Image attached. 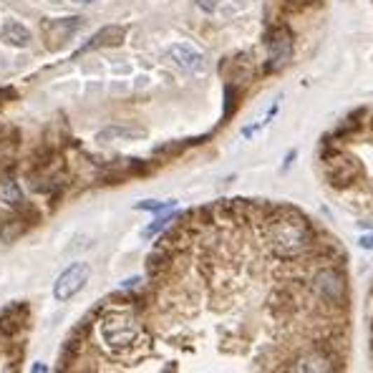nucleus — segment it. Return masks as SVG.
<instances>
[{
	"instance_id": "1",
	"label": "nucleus",
	"mask_w": 373,
	"mask_h": 373,
	"mask_svg": "<svg viewBox=\"0 0 373 373\" xmlns=\"http://www.w3.org/2000/svg\"><path fill=\"white\" fill-rule=\"evenodd\" d=\"M265 240L278 258H297L316 245V234L303 215L295 209L280 207L265 222Z\"/></svg>"
},
{
	"instance_id": "2",
	"label": "nucleus",
	"mask_w": 373,
	"mask_h": 373,
	"mask_svg": "<svg viewBox=\"0 0 373 373\" xmlns=\"http://www.w3.org/2000/svg\"><path fill=\"white\" fill-rule=\"evenodd\" d=\"M99 330L106 348L114 356H127L129 351L139 346L141 325L129 308H108L99 318Z\"/></svg>"
},
{
	"instance_id": "3",
	"label": "nucleus",
	"mask_w": 373,
	"mask_h": 373,
	"mask_svg": "<svg viewBox=\"0 0 373 373\" xmlns=\"http://www.w3.org/2000/svg\"><path fill=\"white\" fill-rule=\"evenodd\" d=\"M91 278V265L89 262H73L69 270H64L53 283V297L58 303H69L71 297H76L78 293L86 288Z\"/></svg>"
},
{
	"instance_id": "4",
	"label": "nucleus",
	"mask_w": 373,
	"mask_h": 373,
	"mask_svg": "<svg viewBox=\"0 0 373 373\" xmlns=\"http://www.w3.org/2000/svg\"><path fill=\"white\" fill-rule=\"evenodd\" d=\"M316 293L328 305H346L348 300V283L338 267L328 265L316 272Z\"/></svg>"
},
{
	"instance_id": "5",
	"label": "nucleus",
	"mask_w": 373,
	"mask_h": 373,
	"mask_svg": "<svg viewBox=\"0 0 373 373\" xmlns=\"http://www.w3.org/2000/svg\"><path fill=\"white\" fill-rule=\"evenodd\" d=\"M363 174L360 162L351 154H333L325 159V179L333 187H351Z\"/></svg>"
},
{
	"instance_id": "6",
	"label": "nucleus",
	"mask_w": 373,
	"mask_h": 373,
	"mask_svg": "<svg viewBox=\"0 0 373 373\" xmlns=\"http://www.w3.org/2000/svg\"><path fill=\"white\" fill-rule=\"evenodd\" d=\"M267 48H270V56H267L270 64H267V69L270 71L285 69L293 58V33L283 26L275 28L272 36H270V41H267Z\"/></svg>"
},
{
	"instance_id": "7",
	"label": "nucleus",
	"mask_w": 373,
	"mask_h": 373,
	"mask_svg": "<svg viewBox=\"0 0 373 373\" xmlns=\"http://www.w3.org/2000/svg\"><path fill=\"white\" fill-rule=\"evenodd\" d=\"M124 38H127V28L124 26H106V28H101L99 33H94V36L89 38V43L81 45L78 56H81V53L94 51V48H114V45L124 43Z\"/></svg>"
},
{
	"instance_id": "8",
	"label": "nucleus",
	"mask_w": 373,
	"mask_h": 373,
	"mask_svg": "<svg viewBox=\"0 0 373 373\" xmlns=\"http://www.w3.org/2000/svg\"><path fill=\"white\" fill-rule=\"evenodd\" d=\"M169 56L174 58V64H177L179 69L190 71V73H202L204 71V56L199 51H195V48L187 45V43L171 45Z\"/></svg>"
},
{
	"instance_id": "9",
	"label": "nucleus",
	"mask_w": 373,
	"mask_h": 373,
	"mask_svg": "<svg viewBox=\"0 0 373 373\" xmlns=\"http://www.w3.org/2000/svg\"><path fill=\"white\" fill-rule=\"evenodd\" d=\"M0 41L6 45H13V48H26V45H31L33 36L20 20H6L0 26Z\"/></svg>"
},
{
	"instance_id": "10",
	"label": "nucleus",
	"mask_w": 373,
	"mask_h": 373,
	"mask_svg": "<svg viewBox=\"0 0 373 373\" xmlns=\"http://www.w3.org/2000/svg\"><path fill=\"white\" fill-rule=\"evenodd\" d=\"M293 368L295 371H333V356L325 353V351H316V353L295 360Z\"/></svg>"
},
{
	"instance_id": "11",
	"label": "nucleus",
	"mask_w": 373,
	"mask_h": 373,
	"mask_svg": "<svg viewBox=\"0 0 373 373\" xmlns=\"http://www.w3.org/2000/svg\"><path fill=\"white\" fill-rule=\"evenodd\" d=\"M144 136H146V132L139 127H108V129H104V132H99L96 139L99 141H119V139L134 141V139H144Z\"/></svg>"
},
{
	"instance_id": "12",
	"label": "nucleus",
	"mask_w": 373,
	"mask_h": 373,
	"mask_svg": "<svg viewBox=\"0 0 373 373\" xmlns=\"http://www.w3.org/2000/svg\"><path fill=\"white\" fill-rule=\"evenodd\" d=\"M0 202L6 204V207H23V190H20V184L15 179H6V182L0 184Z\"/></svg>"
},
{
	"instance_id": "13",
	"label": "nucleus",
	"mask_w": 373,
	"mask_h": 373,
	"mask_svg": "<svg viewBox=\"0 0 373 373\" xmlns=\"http://www.w3.org/2000/svg\"><path fill=\"white\" fill-rule=\"evenodd\" d=\"M174 207V199L171 202H159V199H144V202L136 204V209H144V212H164V209Z\"/></svg>"
},
{
	"instance_id": "14",
	"label": "nucleus",
	"mask_w": 373,
	"mask_h": 373,
	"mask_svg": "<svg viewBox=\"0 0 373 373\" xmlns=\"http://www.w3.org/2000/svg\"><path fill=\"white\" fill-rule=\"evenodd\" d=\"M171 220H174V217H171V215H167V217H159V220H154L152 225H149V227H146V230H144V232H141V234H144L146 240H149V237H154V234H157V232H162V230H164V227H167V225H169Z\"/></svg>"
},
{
	"instance_id": "15",
	"label": "nucleus",
	"mask_w": 373,
	"mask_h": 373,
	"mask_svg": "<svg viewBox=\"0 0 373 373\" xmlns=\"http://www.w3.org/2000/svg\"><path fill=\"white\" fill-rule=\"evenodd\" d=\"M360 247H366V250H373V234H366V237H360Z\"/></svg>"
},
{
	"instance_id": "16",
	"label": "nucleus",
	"mask_w": 373,
	"mask_h": 373,
	"mask_svg": "<svg viewBox=\"0 0 373 373\" xmlns=\"http://www.w3.org/2000/svg\"><path fill=\"white\" fill-rule=\"evenodd\" d=\"M199 6H204L207 10H212V8H215V0H199Z\"/></svg>"
},
{
	"instance_id": "17",
	"label": "nucleus",
	"mask_w": 373,
	"mask_h": 373,
	"mask_svg": "<svg viewBox=\"0 0 373 373\" xmlns=\"http://www.w3.org/2000/svg\"><path fill=\"white\" fill-rule=\"evenodd\" d=\"M76 3H94V0H76Z\"/></svg>"
}]
</instances>
